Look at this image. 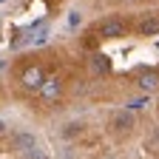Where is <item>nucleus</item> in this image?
I'll return each instance as SVG.
<instances>
[{
  "mask_svg": "<svg viewBox=\"0 0 159 159\" xmlns=\"http://www.w3.org/2000/svg\"><path fill=\"white\" fill-rule=\"evenodd\" d=\"M0 99H3V91H0Z\"/></svg>",
  "mask_w": 159,
  "mask_h": 159,
  "instance_id": "obj_1",
  "label": "nucleus"
}]
</instances>
